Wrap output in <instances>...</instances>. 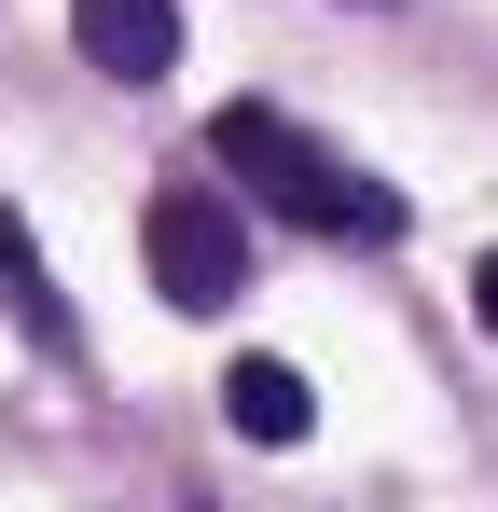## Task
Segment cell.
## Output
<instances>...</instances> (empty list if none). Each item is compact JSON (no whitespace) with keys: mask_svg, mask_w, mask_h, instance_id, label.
<instances>
[{"mask_svg":"<svg viewBox=\"0 0 498 512\" xmlns=\"http://www.w3.org/2000/svg\"><path fill=\"white\" fill-rule=\"evenodd\" d=\"M70 56L97 70V84H166L180 70V0H70Z\"/></svg>","mask_w":498,"mask_h":512,"instance_id":"cell-3","label":"cell"},{"mask_svg":"<svg viewBox=\"0 0 498 512\" xmlns=\"http://www.w3.org/2000/svg\"><path fill=\"white\" fill-rule=\"evenodd\" d=\"M222 429L263 443V457H291V443L319 429V388H305L291 360H236V374H222Z\"/></svg>","mask_w":498,"mask_h":512,"instance_id":"cell-5","label":"cell"},{"mask_svg":"<svg viewBox=\"0 0 498 512\" xmlns=\"http://www.w3.org/2000/svg\"><path fill=\"white\" fill-rule=\"evenodd\" d=\"M208 167L236 180V208H277L291 236H346V250H402L415 236L402 180H374L346 139H319V125L277 111V97H222V111H208Z\"/></svg>","mask_w":498,"mask_h":512,"instance_id":"cell-1","label":"cell"},{"mask_svg":"<svg viewBox=\"0 0 498 512\" xmlns=\"http://www.w3.org/2000/svg\"><path fill=\"white\" fill-rule=\"evenodd\" d=\"M0 319L42 346V360H83V319H70V291H56V263H42V236H28V208H0Z\"/></svg>","mask_w":498,"mask_h":512,"instance_id":"cell-4","label":"cell"},{"mask_svg":"<svg viewBox=\"0 0 498 512\" xmlns=\"http://www.w3.org/2000/svg\"><path fill=\"white\" fill-rule=\"evenodd\" d=\"M360 14H402V0H360Z\"/></svg>","mask_w":498,"mask_h":512,"instance_id":"cell-7","label":"cell"},{"mask_svg":"<svg viewBox=\"0 0 498 512\" xmlns=\"http://www.w3.org/2000/svg\"><path fill=\"white\" fill-rule=\"evenodd\" d=\"M139 263H153V291L180 319H222L249 291V208L222 180H153V208H139Z\"/></svg>","mask_w":498,"mask_h":512,"instance_id":"cell-2","label":"cell"},{"mask_svg":"<svg viewBox=\"0 0 498 512\" xmlns=\"http://www.w3.org/2000/svg\"><path fill=\"white\" fill-rule=\"evenodd\" d=\"M471 319H485V333H498V250L471 263Z\"/></svg>","mask_w":498,"mask_h":512,"instance_id":"cell-6","label":"cell"}]
</instances>
